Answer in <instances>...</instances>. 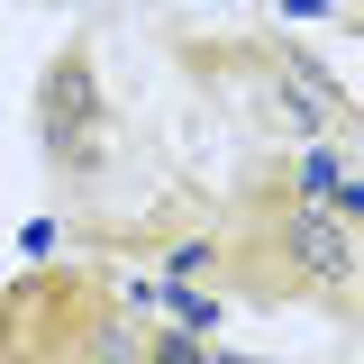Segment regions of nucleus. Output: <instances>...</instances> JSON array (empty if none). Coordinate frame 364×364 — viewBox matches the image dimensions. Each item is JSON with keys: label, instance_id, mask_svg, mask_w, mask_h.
<instances>
[{"label": "nucleus", "instance_id": "nucleus-6", "mask_svg": "<svg viewBox=\"0 0 364 364\" xmlns=\"http://www.w3.org/2000/svg\"><path fill=\"white\" fill-rule=\"evenodd\" d=\"M173 318H182V328H210V318H219V301H210V291H182V282H173Z\"/></svg>", "mask_w": 364, "mask_h": 364}, {"label": "nucleus", "instance_id": "nucleus-8", "mask_svg": "<svg viewBox=\"0 0 364 364\" xmlns=\"http://www.w3.org/2000/svg\"><path fill=\"white\" fill-rule=\"evenodd\" d=\"M210 364H255V355H210Z\"/></svg>", "mask_w": 364, "mask_h": 364}, {"label": "nucleus", "instance_id": "nucleus-3", "mask_svg": "<svg viewBox=\"0 0 364 364\" xmlns=\"http://www.w3.org/2000/svg\"><path fill=\"white\" fill-rule=\"evenodd\" d=\"M301 210H346V219H355L346 155H328V146H310V155H301Z\"/></svg>", "mask_w": 364, "mask_h": 364}, {"label": "nucleus", "instance_id": "nucleus-7", "mask_svg": "<svg viewBox=\"0 0 364 364\" xmlns=\"http://www.w3.org/2000/svg\"><path fill=\"white\" fill-rule=\"evenodd\" d=\"M200 264H210V246H200V237H182L173 255H164V273H173V282H191V273H200Z\"/></svg>", "mask_w": 364, "mask_h": 364}, {"label": "nucleus", "instance_id": "nucleus-4", "mask_svg": "<svg viewBox=\"0 0 364 364\" xmlns=\"http://www.w3.org/2000/svg\"><path fill=\"white\" fill-rule=\"evenodd\" d=\"M136 328H91V364H136Z\"/></svg>", "mask_w": 364, "mask_h": 364}, {"label": "nucleus", "instance_id": "nucleus-2", "mask_svg": "<svg viewBox=\"0 0 364 364\" xmlns=\"http://www.w3.org/2000/svg\"><path fill=\"white\" fill-rule=\"evenodd\" d=\"M282 246H291L301 282H355V219L346 210H301Z\"/></svg>", "mask_w": 364, "mask_h": 364}, {"label": "nucleus", "instance_id": "nucleus-5", "mask_svg": "<svg viewBox=\"0 0 364 364\" xmlns=\"http://www.w3.org/2000/svg\"><path fill=\"white\" fill-rule=\"evenodd\" d=\"M146 364H210V346L191 337V328H173V337H155V355Z\"/></svg>", "mask_w": 364, "mask_h": 364}, {"label": "nucleus", "instance_id": "nucleus-1", "mask_svg": "<svg viewBox=\"0 0 364 364\" xmlns=\"http://www.w3.org/2000/svg\"><path fill=\"white\" fill-rule=\"evenodd\" d=\"M100 82H91V64L82 55H55V73L37 82V128H46V146H55V164H100Z\"/></svg>", "mask_w": 364, "mask_h": 364}]
</instances>
